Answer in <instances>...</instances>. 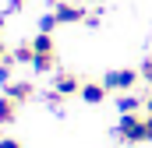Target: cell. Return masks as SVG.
<instances>
[{
  "label": "cell",
  "mask_w": 152,
  "mask_h": 148,
  "mask_svg": "<svg viewBox=\"0 0 152 148\" xmlns=\"http://www.w3.org/2000/svg\"><path fill=\"white\" fill-rule=\"evenodd\" d=\"M32 49H36V57H32V71L46 74V71L57 67V42H53L50 32H42V36L32 39Z\"/></svg>",
  "instance_id": "1"
},
{
  "label": "cell",
  "mask_w": 152,
  "mask_h": 148,
  "mask_svg": "<svg viewBox=\"0 0 152 148\" xmlns=\"http://www.w3.org/2000/svg\"><path fill=\"white\" fill-rule=\"evenodd\" d=\"M138 78H142L138 71H110L106 78H103V85H106L110 92H127V88H134Z\"/></svg>",
  "instance_id": "2"
},
{
  "label": "cell",
  "mask_w": 152,
  "mask_h": 148,
  "mask_svg": "<svg viewBox=\"0 0 152 148\" xmlns=\"http://www.w3.org/2000/svg\"><path fill=\"white\" fill-rule=\"evenodd\" d=\"M78 92H81V78H78V74H57V78H53V99L78 95Z\"/></svg>",
  "instance_id": "3"
},
{
  "label": "cell",
  "mask_w": 152,
  "mask_h": 148,
  "mask_svg": "<svg viewBox=\"0 0 152 148\" xmlns=\"http://www.w3.org/2000/svg\"><path fill=\"white\" fill-rule=\"evenodd\" d=\"M7 95L18 99V102H28V99L36 95V85H32V81H7Z\"/></svg>",
  "instance_id": "4"
},
{
  "label": "cell",
  "mask_w": 152,
  "mask_h": 148,
  "mask_svg": "<svg viewBox=\"0 0 152 148\" xmlns=\"http://www.w3.org/2000/svg\"><path fill=\"white\" fill-rule=\"evenodd\" d=\"M57 21L67 25V21H85V7H75V4H57Z\"/></svg>",
  "instance_id": "5"
},
{
  "label": "cell",
  "mask_w": 152,
  "mask_h": 148,
  "mask_svg": "<svg viewBox=\"0 0 152 148\" xmlns=\"http://www.w3.org/2000/svg\"><path fill=\"white\" fill-rule=\"evenodd\" d=\"M106 92H110L106 85H96V81H85L78 95H81L85 102H92V106H96V102H103V99H106Z\"/></svg>",
  "instance_id": "6"
},
{
  "label": "cell",
  "mask_w": 152,
  "mask_h": 148,
  "mask_svg": "<svg viewBox=\"0 0 152 148\" xmlns=\"http://www.w3.org/2000/svg\"><path fill=\"white\" fill-rule=\"evenodd\" d=\"M18 106H21V102L11 99V95L4 92V95H0V123H11V120L18 116Z\"/></svg>",
  "instance_id": "7"
},
{
  "label": "cell",
  "mask_w": 152,
  "mask_h": 148,
  "mask_svg": "<svg viewBox=\"0 0 152 148\" xmlns=\"http://www.w3.org/2000/svg\"><path fill=\"white\" fill-rule=\"evenodd\" d=\"M138 74H142V81H152V57L142 64V71H138Z\"/></svg>",
  "instance_id": "8"
},
{
  "label": "cell",
  "mask_w": 152,
  "mask_h": 148,
  "mask_svg": "<svg viewBox=\"0 0 152 148\" xmlns=\"http://www.w3.org/2000/svg\"><path fill=\"white\" fill-rule=\"evenodd\" d=\"M0 148H21V145H18L14 138H0Z\"/></svg>",
  "instance_id": "9"
},
{
  "label": "cell",
  "mask_w": 152,
  "mask_h": 148,
  "mask_svg": "<svg viewBox=\"0 0 152 148\" xmlns=\"http://www.w3.org/2000/svg\"><path fill=\"white\" fill-rule=\"evenodd\" d=\"M145 116H152V92L145 95Z\"/></svg>",
  "instance_id": "10"
},
{
  "label": "cell",
  "mask_w": 152,
  "mask_h": 148,
  "mask_svg": "<svg viewBox=\"0 0 152 148\" xmlns=\"http://www.w3.org/2000/svg\"><path fill=\"white\" fill-rule=\"evenodd\" d=\"M4 57H7V49H4V42H0V64H4Z\"/></svg>",
  "instance_id": "11"
},
{
  "label": "cell",
  "mask_w": 152,
  "mask_h": 148,
  "mask_svg": "<svg viewBox=\"0 0 152 148\" xmlns=\"http://www.w3.org/2000/svg\"><path fill=\"white\" fill-rule=\"evenodd\" d=\"M0 32H4V18H0Z\"/></svg>",
  "instance_id": "12"
}]
</instances>
